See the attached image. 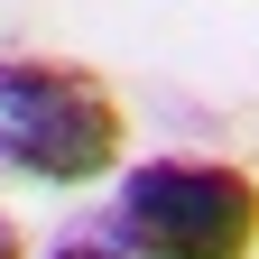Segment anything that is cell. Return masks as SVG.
Here are the masks:
<instances>
[{
  "label": "cell",
  "instance_id": "cell-3",
  "mask_svg": "<svg viewBox=\"0 0 259 259\" xmlns=\"http://www.w3.org/2000/svg\"><path fill=\"white\" fill-rule=\"evenodd\" d=\"M47 259H130V250H120V241H56Z\"/></svg>",
  "mask_w": 259,
  "mask_h": 259
},
{
  "label": "cell",
  "instance_id": "cell-2",
  "mask_svg": "<svg viewBox=\"0 0 259 259\" xmlns=\"http://www.w3.org/2000/svg\"><path fill=\"white\" fill-rule=\"evenodd\" d=\"M102 241L130 259H259V176L232 157H139L111 176Z\"/></svg>",
  "mask_w": 259,
  "mask_h": 259
},
{
  "label": "cell",
  "instance_id": "cell-4",
  "mask_svg": "<svg viewBox=\"0 0 259 259\" xmlns=\"http://www.w3.org/2000/svg\"><path fill=\"white\" fill-rule=\"evenodd\" d=\"M0 259H28V241H19V222L0 213Z\"/></svg>",
  "mask_w": 259,
  "mask_h": 259
},
{
  "label": "cell",
  "instance_id": "cell-1",
  "mask_svg": "<svg viewBox=\"0 0 259 259\" xmlns=\"http://www.w3.org/2000/svg\"><path fill=\"white\" fill-rule=\"evenodd\" d=\"M0 167L19 185H102L130 167V111L83 56H0Z\"/></svg>",
  "mask_w": 259,
  "mask_h": 259
}]
</instances>
